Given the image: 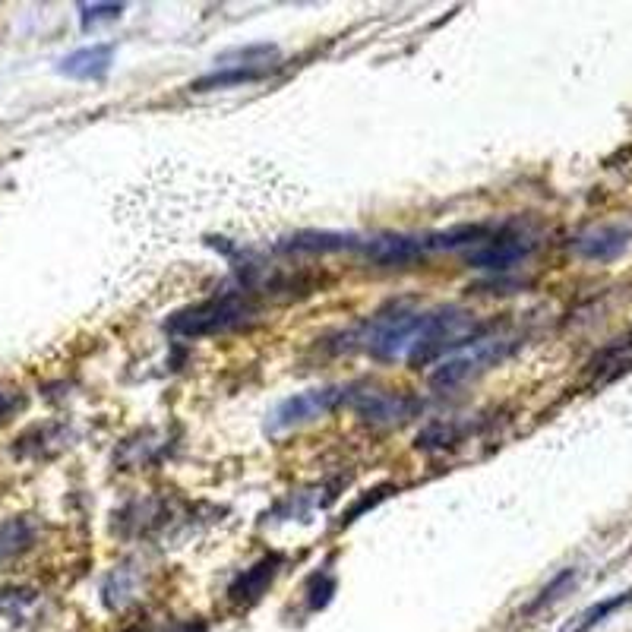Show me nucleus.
<instances>
[{"instance_id":"obj_1","label":"nucleus","mask_w":632,"mask_h":632,"mask_svg":"<svg viewBox=\"0 0 632 632\" xmlns=\"http://www.w3.org/2000/svg\"><path fill=\"white\" fill-rule=\"evenodd\" d=\"M493 323H484L465 307H408L392 304L367 316L364 323L342 332L335 351H361L380 364H408L421 370L433 361H443L459 348L471 345Z\"/></svg>"},{"instance_id":"obj_2","label":"nucleus","mask_w":632,"mask_h":632,"mask_svg":"<svg viewBox=\"0 0 632 632\" xmlns=\"http://www.w3.org/2000/svg\"><path fill=\"white\" fill-rule=\"evenodd\" d=\"M260 310H263L260 301L250 291L234 288L171 313L165 329L177 335V339H209V335H225L241 326H250L260 316Z\"/></svg>"},{"instance_id":"obj_3","label":"nucleus","mask_w":632,"mask_h":632,"mask_svg":"<svg viewBox=\"0 0 632 632\" xmlns=\"http://www.w3.org/2000/svg\"><path fill=\"white\" fill-rule=\"evenodd\" d=\"M519 345H522L519 335L490 326L471 345L459 348L456 354H449V358H443L437 367H433L430 386H437V389H459V386H465L471 380L484 377L487 370L500 367Z\"/></svg>"},{"instance_id":"obj_4","label":"nucleus","mask_w":632,"mask_h":632,"mask_svg":"<svg viewBox=\"0 0 632 632\" xmlns=\"http://www.w3.org/2000/svg\"><path fill=\"white\" fill-rule=\"evenodd\" d=\"M538 231L525 222L487 225L484 237L471 250H465V263L481 272H509L519 263L531 260L538 250Z\"/></svg>"},{"instance_id":"obj_5","label":"nucleus","mask_w":632,"mask_h":632,"mask_svg":"<svg viewBox=\"0 0 632 632\" xmlns=\"http://www.w3.org/2000/svg\"><path fill=\"white\" fill-rule=\"evenodd\" d=\"M348 405L370 427H402L421 414V399L402 389L380 386H348Z\"/></svg>"},{"instance_id":"obj_6","label":"nucleus","mask_w":632,"mask_h":632,"mask_svg":"<svg viewBox=\"0 0 632 632\" xmlns=\"http://www.w3.org/2000/svg\"><path fill=\"white\" fill-rule=\"evenodd\" d=\"M348 405V386H316L285 399L269 418V433H282L291 427H304L320 418H329L332 411Z\"/></svg>"},{"instance_id":"obj_7","label":"nucleus","mask_w":632,"mask_h":632,"mask_svg":"<svg viewBox=\"0 0 632 632\" xmlns=\"http://www.w3.org/2000/svg\"><path fill=\"white\" fill-rule=\"evenodd\" d=\"M446 250V234H377L361 241V253L383 269H405L424 256Z\"/></svg>"},{"instance_id":"obj_8","label":"nucleus","mask_w":632,"mask_h":632,"mask_svg":"<svg viewBox=\"0 0 632 632\" xmlns=\"http://www.w3.org/2000/svg\"><path fill=\"white\" fill-rule=\"evenodd\" d=\"M572 253L588 263H614L632 247V219L591 225L582 234L572 237Z\"/></svg>"},{"instance_id":"obj_9","label":"nucleus","mask_w":632,"mask_h":632,"mask_svg":"<svg viewBox=\"0 0 632 632\" xmlns=\"http://www.w3.org/2000/svg\"><path fill=\"white\" fill-rule=\"evenodd\" d=\"M114 64V45L102 42V45H86L76 48L73 54L61 57L57 61V73L67 79H79V83H98L111 73Z\"/></svg>"},{"instance_id":"obj_10","label":"nucleus","mask_w":632,"mask_h":632,"mask_svg":"<svg viewBox=\"0 0 632 632\" xmlns=\"http://www.w3.org/2000/svg\"><path fill=\"white\" fill-rule=\"evenodd\" d=\"M282 569V557L279 553H266V557L256 560L250 569H244L241 576H237L228 585V601L231 604H253L266 595V588L272 585V579L279 576Z\"/></svg>"},{"instance_id":"obj_11","label":"nucleus","mask_w":632,"mask_h":632,"mask_svg":"<svg viewBox=\"0 0 632 632\" xmlns=\"http://www.w3.org/2000/svg\"><path fill=\"white\" fill-rule=\"evenodd\" d=\"M282 253H339V250H361V237L342 231H298L279 244Z\"/></svg>"},{"instance_id":"obj_12","label":"nucleus","mask_w":632,"mask_h":632,"mask_svg":"<svg viewBox=\"0 0 632 632\" xmlns=\"http://www.w3.org/2000/svg\"><path fill=\"white\" fill-rule=\"evenodd\" d=\"M38 525L29 516H13L7 522H0V563H10L35 544Z\"/></svg>"},{"instance_id":"obj_13","label":"nucleus","mask_w":632,"mask_h":632,"mask_svg":"<svg viewBox=\"0 0 632 632\" xmlns=\"http://www.w3.org/2000/svg\"><path fill=\"white\" fill-rule=\"evenodd\" d=\"M626 604H632V588H626V591H620V595H610V598H604V601H598V604H591V607H585L579 617H572L560 632H591L595 626H601L604 620H610L617 614V610H623Z\"/></svg>"},{"instance_id":"obj_14","label":"nucleus","mask_w":632,"mask_h":632,"mask_svg":"<svg viewBox=\"0 0 632 632\" xmlns=\"http://www.w3.org/2000/svg\"><path fill=\"white\" fill-rule=\"evenodd\" d=\"M269 76V70H256V67H219L206 76H200L196 83H190V92H212V89H228V86H244V83H256V79Z\"/></svg>"},{"instance_id":"obj_15","label":"nucleus","mask_w":632,"mask_h":632,"mask_svg":"<svg viewBox=\"0 0 632 632\" xmlns=\"http://www.w3.org/2000/svg\"><path fill=\"white\" fill-rule=\"evenodd\" d=\"M572 582H576V569H563L560 576L553 579L547 588H541V595H538L535 601H531V604L525 607V617H528V614H538V610H544L547 604H553L557 598H563V591H566Z\"/></svg>"},{"instance_id":"obj_16","label":"nucleus","mask_w":632,"mask_h":632,"mask_svg":"<svg viewBox=\"0 0 632 632\" xmlns=\"http://www.w3.org/2000/svg\"><path fill=\"white\" fill-rule=\"evenodd\" d=\"M124 4H79V23L83 29L105 23V19H121Z\"/></svg>"},{"instance_id":"obj_17","label":"nucleus","mask_w":632,"mask_h":632,"mask_svg":"<svg viewBox=\"0 0 632 632\" xmlns=\"http://www.w3.org/2000/svg\"><path fill=\"white\" fill-rule=\"evenodd\" d=\"M307 595H310V598H307L310 610H323V607L332 601V595H335V579L326 576V572H316V576L310 579Z\"/></svg>"},{"instance_id":"obj_18","label":"nucleus","mask_w":632,"mask_h":632,"mask_svg":"<svg viewBox=\"0 0 632 632\" xmlns=\"http://www.w3.org/2000/svg\"><path fill=\"white\" fill-rule=\"evenodd\" d=\"M29 604H35V591H26V588L0 591V614L19 617V614H23V607H29Z\"/></svg>"},{"instance_id":"obj_19","label":"nucleus","mask_w":632,"mask_h":632,"mask_svg":"<svg viewBox=\"0 0 632 632\" xmlns=\"http://www.w3.org/2000/svg\"><path fill=\"white\" fill-rule=\"evenodd\" d=\"M165 632H206L203 620H174L165 626Z\"/></svg>"},{"instance_id":"obj_20","label":"nucleus","mask_w":632,"mask_h":632,"mask_svg":"<svg viewBox=\"0 0 632 632\" xmlns=\"http://www.w3.org/2000/svg\"><path fill=\"white\" fill-rule=\"evenodd\" d=\"M19 405H23V402H19L16 395H10V392H0V421H7V418H10V414H13Z\"/></svg>"},{"instance_id":"obj_21","label":"nucleus","mask_w":632,"mask_h":632,"mask_svg":"<svg viewBox=\"0 0 632 632\" xmlns=\"http://www.w3.org/2000/svg\"><path fill=\"white\" fill-rule=\"evenodd\" d=\"M124 632H143V629H124Z\"/></svg>"}]
</instances>
